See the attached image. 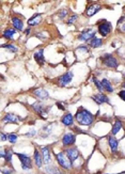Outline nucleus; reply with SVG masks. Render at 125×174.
I'll list each match as a JSON object with an SVG mask.
<instances>
[{"label":"nucleus","mask_w":125,"mask_h":174,"mask_svg":"<svg viewBox=\"0 0 125 174\" xmlns=\"http://www.w3.org/2000/svg\"><path fill=\"white\" fill-rule=\"evenodd\" d=\"M102 64L105 65L106 67L109 69H116L119 66V61L116 57H113L111 54H105L101 58Z\"/></svg>","instance_id":"7ed1b4c3"},{"label":"nucleus","mask_w":125,"mask_h":174,"mask_svg":"<svg viewBox=\"0 0 125 174\" xmlns=\"http://www.w3.org/2000/svg\"><path fill=\"white\" fill-rule=\"evenodd\" d=\"M75 119L77 123H79L80 125H84V126H90L94 122V115L89 110L84 109V107H80L77 110L75 114Z\"/></svg>","instance_id":"f257e3e1"},{"label":"nucleus","mask_w":125,"mask_h":174,"mask_svg":"<svg viewBox=\"0 0 125 174\" xmlns=\"http://www.w3.org/2000/svg\"><path fill=\"white\" fill-rule=\"evenodd\" d=\"M50 131H52V125H47V126H44L43 129L41 131V137L46 138L50 135Z\"/></svg>","instance_id":"bb28decb"},{"label":"nucleus","mask_w":125,"mask_h":174,"mask_svg":"<svg viewBox=\"0 0 125 174\" xmlns=\"http://www.w3.org/2000/svg\"><path fill=\"white\" fill-rule=\"evenodd\" d=\"M92 82L95 84V87H96V88H97V90L99 91V93H103L104 89H103V86H102L101 80H98L96 77H94V76H93V77H92Z\"/></svg>","instance_id":"cd10ccee"},{"label":"nucleus","mask_w":125,"mask_h":174,"mask_svg":"<svg viewBox=\"0 0 125 174\" xmlns=\"http://www.w3.org/2000/svg\"><path fill=\"white\" fill-rule=\"evenodd\" d=\"M32 109L42 116V115H46L48 113V110L50 109V107H46L42 101H37V103H34L32 105Z\"/></svg>","instance_id":"6e6552de"},{"label":"nucleus","mask_w":125,"mask_h":174,"mask_svg":"<svg viewBox=\"0 0 125 174\" xmlns=\"http://www.w3.org/2000/svg\"><path fill=\"white\" fill-rule=\"evenodd\" d=\"M5 139H8V136H5L3 133H1V141H5Z\"/></svg>","instance_id":"58836bf2"},{"label":"nucleus","mask_w":125,"mask_h":174,"mask_svg":"<svg viewBox=\"0 0 125 174\" xmlns=\"http://www.w3.org/2000/svg\"><path fill=\"white\" fill-rule=\"evenodd\" d=\"M92 98L97 105H103V104H105V103H108V104L110 103L108 96L106 94H104V93H97V94H94Z\"/></svg>","instance_id":"ddd939ff"},{"label":"nucleus","mask_w":125,"mask_h":174,"mask_svg":"<svg viewBox=\"0 0 125 174\" xmlns=\"http://www.w3.org/2000/svg\"><path fill=\"white\" fill-rule=\"evenodd\" d=\"M16 156L18 157L20 163H22L23 170H31L32 169V160L31 158L26 154H20V153H16Z\"/></svg>","instance_id":"423d86ee"},{"label":"nucleus","mask_w":125,"mask_h":174,"mask_svg":"<svg viewBox=\"0 0 125 174\" xmlns=\"http://www.w3.org/2000/svg\"><path fill=\"white\" fill-rule=\"evenodd\" d=\"M119 97H120L121 99H122L123 101H125V89H123V90H121L120 92H119Z\"/></svg>","instance_id":"f704fd0d"},{"label":"nucleus","mask_w":125,"mask_h":174,"mask_svg":"<svg viewBox=\"0 0 125 174\" xmlns=\"http://www.w3.org/2000/svg\"><path fill=\"white\" fill-rule=\"evenodd\" d=\"M64 153L66 154V156L69 157L70 160L72 161V163L75 160H77L78 157H79V151H78L77 147H75V146H71V147L65 148Z\"/></svg>","instance_id":"1a4fd4ad"},{"label":"nucleus","mask_w":125,"mask_h":174,"mask_svg":"<svg viewBox=\"0 0 125 174\" xmlns=\"http://www.w3.org/2000/svg\"><path fill=\"white\" fill-rule=\"evenodd\" d=\"M122 30H123V31H124V32H125V23H124V24L122 25Z\"/></svg>","instance_id":"79ce46f5"},{"label":"nucleus","mask_w":125,"mask_h":174,"mask_svg":"<svg viewBox=\"0 0 125 174\" xmlns=\"http://www.w3.org/2000/svg\"><path fill=\"white\" fill-rule=\"evenodd\" d=\"M33 159H34V162H35V165L38 168H42L44 163V160H43V156H42L41 152H40L38 148H34V153H33Z\"/></svg>","instance_id":"dca6fc26"},{"label":"nucleus","mask_w":125,"mask_h":174,"mask_svg":"<svg viewBox=\"0 0 125 174\" xmlns=\"http://www.w3.org/2000/svg\"><path fill=\"white\" fill-rule=\"evenodd\" d=\"M29 32H30V28H27L26 31H25V33H26V34H29Z\"/></svg>","instance_id":"a19ab883"},{"label":"nucleus","mask_w":125,"mask_h":174,"mask_svg":"<svg viewBox=\"0 0 125 174\" xmlns=\"http://www.w3.org/2000/svg\"><path fill=\"white\" fill-rule=\"evenodd\" d=\"M101 82H102V86H103L104 91H106V92H108V93H112L114 91L113 87H112V84L110 83V81L108 79L103 78V79L101 80Z\"/></svg>","instance_id":"5701e85b"},{"label":"nucleus","mask_w":125,"mask_h":174,"mask_svg":"<svg viewBox=\"0 0 125 174\" xmlns=\"http://www.w3.org/2000/svg\"><path fill=\"white\" fill-rule=\"evenodd\" d=\"M102 10V5L98 2H94L91 3L90 5H88V8L86 9V15L91 17V16L95 15L97 12H99Z\"/></svg>","instance_id":"9b49d317"},{"label":"nucleus","mask_w":125,"mask_h":174,"mask_svg":"<svg viewBox=\"0 0 125 174\" xmlns=\"http://www.w3.org/2000/svg\"><path fill=\"white\" fill-rule=\"evenodd\" d=\"M44 172L46 174H63L60 168L55 165H46V167L44 168Z\"/></svg>","instance_id":"2eb2a0df"},{"label":"nucleus","mask_w":125,"mask_h":174,"mask_svg":"<svg viewBox=\"0 0 125 174\" xmlns=\"http://www.w3.org/2000/svg\"><path fill=\"white\" fill-rule=\"evenodd\" d=\"M37 135V131H35V129H30L29 130V133H27L26 135V137H34V136Z\"/></svg>","instance_id":"72a5a7b5"},{"label":"nucleus","mask_w":125,"mask_h":174,"mask_svg":"<svg viewBox=\"0 0 125 174\" xmlns=\"http://www.w3.org/2000/svg\"><path fill=\"white\" fill-rule=\"evenodd\" d=\"M15 33H16V30L14 28H7L5 29V31L2 32V37L7 40H12Z\"/></svg>","instance_id":"b1692460"},{"label":"nucleus","mask_w":125,"mask_h":174,"mask_svg":"<svg viewBox=\"0 0 125 174\" xmlns=\"http://www.w3.org/2000/svg\"><path fill=\"white\" fill-rule=\"evenodd\" d=\"M33 58L37 61L39 64H44L45 63V58H44V49L43 48H40L38 51H35L33 54Z\"/></svg>","instance_id":"6ab92c4d"},{"label":"nucleus","mask_w":125,"mask_h":174,"mask_svg":"<svg viewBox=\"0 0 125 174\" xmlns=\"http://www.w3.org/2000/svg\"><path fill=\"white\" fill-rule=\"evenodd\" d=\"M56 160L59 163V167L64 170H71L72 167H73V163H72V161L70 160L64 152H60L56 154Z\"/></svg>","instance_id":"f03ea898"},{"label":"nucleus","mask_w":125,"mask_h":174,"mask_svg":"<svg viewBox=\"0 0 125 174\" xmlns=\"http://www.w3.org/2000/svg\"><path fill=\"white\" fill-rule=\"evenodd\" d=\"M116 174H119V173H116Z\"/></svg>","instance_id":"a18cd8bd"},{"label":"nucleus","mask_w":125,"mask_h":174,"mask_svg":"<svg viewBox=\"0 0 125 174\" xmlns=\"http://www.w3.org/2000/svg\"><path fill=\"white\" fill-rule=\"evenodd\" d=\"M111 23L108 22L106 20H103L102 22L98 23V26H97V32L102 35L103 37H106L110 32H111Z\"/></svg>","instance_id":"20e7f679"},{"label":"nucleus","mask_w":125,"mask_h":174,"mask_svg":"<svg viewBox=\"0 0 125 174\" xmlns=\"http://www.w3.org/2000/svg\"><path fill=\"white\" fill-rule=\"evenodd\" d=\"M56 106H57L58 108H60L61 110H64V107H63L62 104H61V103H56Z\"/></svg>","instance_id":"ea45409f"},{"label":"nucleus","mask_w":125,"mask_h":174,"mask_svg":"<svg viewBox=\"0 0 125 174\" xmlns=\"http://www.w3.org/2000/svg\"><path fill=\"white\" fill-rule=\"evenodd\" d=\"M122 89H125V80H124V82H123V84H122Z\"/></svg>","instance_id":"37998d69"},{"label":"nucleus","mask_w":125,"mask_h":174,"mask_svg":"<svg viewBox=\"0 0 125 174\" xmlns=\"http://www.w3.org/2000/svg\"><path fill=\"white\" fill-rule=\"evenodd\" d=\"M8 136V141L10 142V143L12 144H15L16 142H17V135H15V133H9Z\"/></svg>","instance_id":"c756f323"},{"label":"nucleus","mask_w":125,"mask_h":174,"mask_svg":"<svg viewBox=\"0 0 125 174\" xmlns=\"http://www.w3.org/2000/svg\"><path fill=\"white\" fill-rule=\"evenodd\" d=\"M107 140H108V144H109L111 152H112V153H116V151H118V146H119L118 140H116V138H114L112 135H109V136H108Z\"/></svg>","instance_id":"f3484780"},{"label":"nucleus","mask_w":125,"mask_h":174,"mask_svg":"<svg viewBox=\"0 0 125 174\" xmlns=\"http://www.w3.org/2000/svg\"><path fill=\"white\" fill-rule=\"evenodd\" d=\"M37 37H39L40 40H44L45 37H44V34L43 33H37Z\"/></svg>","instance_id":"4c0bfd02"},{"label":"nucleus","mask_w":125,"mask_h":174,"mask_svg":"<svg viewBox=\"0 0 125 174\" xmlns=\"http://www.w3.org/2000/svg\"><path fill=\"white\" fill-rule=\"evenodd\" d=\"M61 123H62L64 126H72L74 123V116L72 115L70 112L65 113L64 115L61 118Z\"/></svg>","instance_id":"aec40b11"},{"label":"nucleus","mask_w":125,"mask_h":174,"mask_svg":"<svg viewBox=\"0 0 125 174\" xmlns=\"http://www.w3.org/2000/svg\"><path fill=\"white\" fill-rule=\"evenodd\" d=\"M95 33H96L95 30H93V29H91V28H88V29H86V30L82 31L77 37H78V40L81 42H90L91 40L95 37Z\"/></svg>","instance_id":"0eeeda50"},{"label":"nucleus","mask_w":125,"mask_h":174,"mask_svg":"<svg viewBox=\"0 0 125 174\" xmlns=\"http://www.w3.org/2000/svg\"><path fill=\"white\" fill-rule=\"evenodd\" d=\"M3 48H7L8 50H10L11 52H17L18 48L16 47L15 45H13V44H5V45H2Z\"/></svg>","instance_id":"c85d7f7f"},{"label":"nucleus","mask_w":125,"mask_h":174,"mask_svg":"<svg viewBox=\"0 0 125 174\" xmlns=\"http://www.w3.org/2000/svg\"><path fill=\"white\" fill-rule=\"evenodd\" d=\"M5 159L7 162L11 163L12 162V151L10 150V148H8V150H5Z\"/></svg>","instance_id":"7c9ffc66"},{"label":"nucleus","mask_w":125,"mask_h":174,"mask_svg":"<svg viewBox=\"0 0 125 174\" xmlns=\"http://www.w3.org/2000/svg\"><path fill=\"white\" fill-rule=\"evenodd\" d=\"M61 141H62L63 146H72L74 145V143L76 141V136L72 133H65L63 135Z\"/></svg>","instance_id":"9d476101"},{"label":"nucleus","mask_w":125,"mask_h":174,"mask_svg":"<svg viewBox=\"0 0 125 174\" xmlns=\"http://www.w3.org/2000/svg\"><path fill=\"white\" fill-rule=\"evenodd\" d=\"M123 16H124V17H125V14H124V15H123Z\"/></svg>","instance_id":"c03bdc74"},{"label":"nucleus","mask_w":125,"mask_h":174,"mask_svg":"<svg viewBox=\"0 0 125 174\" xmlns=\"http://www.w3.org/2000/svg\"><path fill=\"white\" fill-rule=\"evenodd\" d=\"M3 121L7 123H12V124H16L20 121V118L14 113H7L3 116Z\"/></svg>","instance_id":"a211bd4d"},{"label":"nucleus","mask_w":125,"mask_h":174,"mask_svg":"<svg viewBox=\"0 0 125 174\" xmlns=\"http://www.w3.org/2000/svg\"><path fill=\"white\" fill-rule=\"evenodd\" d=\"M78 18V15L77 14H73V15L71 16V17L69 18V20H67V25H72L74 24V23L76 22V20Z\"/></svg>","instance_id":"2f4dec72"},{"label":"nucleus","mask_w":125,"mask_h":174,"mask_svg":"<svg viewBox=\"0 0 125 174\" xmlns=\"http://www.w3.org/2000/svg\"><path fill=\"white\" fill-rule=\"evenodd\" d=\"M11 22H12V25H13V28L15 29V30L22 31L23 29H24V22H23L20 17H13Z\"/></svg>","instance_id":"412c9836"},{"label":"nucleus","mask_w":125,"mask_h":174,"mask_svg":"<svg viewBox=\"0 0 125 174\" xmlns=\"http://www.w3.org/2000/svg\"><path fill=\"white\" fill-rule=\"evenodd\" d=\"M67 13H69V11H67V10H62V11H60V12H59V18L63 20V18L67 15Z\"/></svg>","instance_id":"473e14b6"},{"label":"nucleus","mask_w":125,"mask_h":174,"mask_svg":"<svg viewBox=\"0 0 125 174\" xmlns=\"http://www.w3.org/2000/svg\"><path fill=\"white\" fill-rule=\"evenodd\" d=\"M73 77H74L73 72H71V71L65 72L63 75H61L60 77L58 78V86L59 87H62V88H64V87H67L72 82V80H73Z\"/></svg>","instance_id":"39448f33"},{"label":"nucleus","mask_w":125,"mask_h":174,"mask_svg":"<svg viewBox=\"0 0 125 174\" xmlns=\"http://www.w3.org/2000/svg\"><path fill=\"white\" fill-rule=\"evenodd\" d=\"M42 22V14H40V13H37V14H34V15L32 16V17L30 18V20H28V25L30 27H34V26H37V25H39L40 23Z\"/></svg>","instance_id":"4be33fe9"},{"label":"nucleus","mask_w":125,"mask_h":174,"mask_svg":"<svg viewBox=\"0 0 125 174\" xmlns=\"http://www.w3.org/2000/svg\"><path fill=\"white\" fill-rule=\"evenodd\" d=\"M1 172H2V174H11L12 172H13V170L7 167V168H5V169L1 170Z\"/></svg>","instance_id":"c9c22d12"},{"label":"nucleus","mask_w":125,"mask_h":174,"mask_svg":"<svg viewBox=\"0 0 125 174\" xmlns=\"http://www.w3.org/2000/svg\"><path fill=\"white\" fill-rule=\"evenodd\" d=\"M33 95L37 97L38 99H40L41 101H46V99L49 98V93L43 88H40V89H37V90L33 91Z\"/></svg>","instance_id":"f8f14e48"},{"label":"nucleus","mask_w":125,"mask_h":174,"mask_svg":"<svg viewBox=\"0 0 125 174\" xmlns=\"http://www.w3.org/2000/svg\"><path fill=\"white\" fill-rule=\"evenodd\" d=\"M121 129H122V122H121V120H116L113 123V126H112V129H111V135L116 136Z\"/></svg>","instance_id":"393cba45"},{"label":"nucleus","mask_w":125,"mask_h":174,"mask_svg":"<svg viewBox=\"0 0 125 174\" xmlns=\"http://www.w3.org/2000/svg\"><path fill=\"white\" fill-rule=\"evenodd\" d=\"M89 43H90V46L92 48H98V47H101V46L103 45L104 42H103V40H102L101 37H94L90 42H89Z\"/></svg>","instance_id":"a878e982"},{"label":"nucleus","mask_w":125,"mask_h":174,"mask_svg":"<svg viewBox=\"0 0 125 174\" xmlns=\"http://www.w3.org/2000/svg\"><path fill=\"white\" fill-rule=\"evenodd\" d=\"M77 50H84V51L88 52V46L87 45H80L77 47Z\"/></svg>","instance_id":"e433bc0d"},{"label":"nucleus","mask_w":125,"mask_h":174,"mask_svg":"<svg viewBox=\"0 0 125 174\" xmlns=\"http://www.w3.org/2000/svg\"><path fill=\"white\" fill-rule=\"evenodd\" d=\"M41 154L43 156V160L45 165H50L52 156H50V151L47 146H41Z\"/></svg>","instance_id":"4468645a"}]
</instances>
